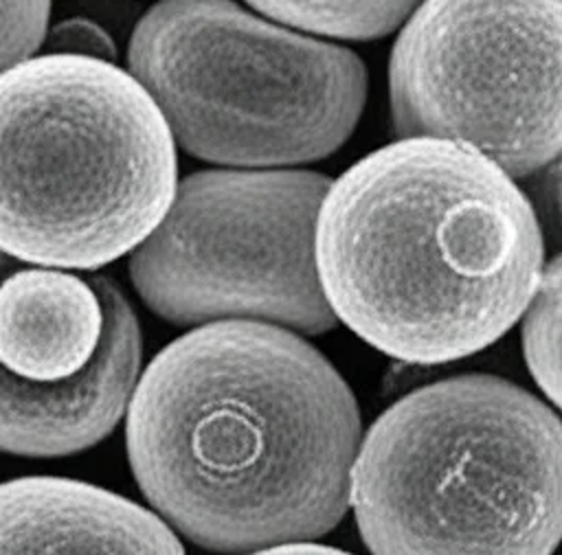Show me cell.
<instances>
[{"instance_id":"1","label":"cell","mask_w":562,"mask_h":555,"mask_svg":"<svg viewBox=\"0 0 562 555\" xmlns=\"http://www.w3.org/2000/svg\"><path fill=\"white\" fill-rule=\"evenodd\" d=\"M360 441L336 366L299 331L261 320L189 327L140 371L125 410L138 489L215 553L329 533L349 509Z\"/></svg>"},{"instance_id":"2","label":"cell","mask_w":562,"mask_h":555,"mask_svg":"<svg viewBox=\"0 0 562 555\" xmlns=\"http://www.w3.org/2000/svg\"><path fill=\"white\" fill-rule=\"evenodd\" d=\"M544 241L512 175L459 140L406 136L340 173L316 222L336 318L380 353L443 364L496 342L529 307Z\"/></svg>"},{"instance_id":"3","label":"cell","mask_w":562,"mask_h":555,"mask_svg":"<svg viewBox=\"0 0 562 555\" xmlns=\"http://www.w3.org/2000/svg\"><path fill=\"white\" fill-rule=\"evenodd\" d=\"M371 553H553L562 540V419L529 390L457 375L391 404L349 485Z\"/></svg>"},{"instance_id":"4","label":"cell","mask_w":562,"mask_h":555,"mask_svg":"<svg viewBox=\"0 0 562 555\" xmlns=\"http://www.w3.org/2000/svg\"><path fill=\"white\" fill-rule=\"evenodd\" d=\"M171 127L114 61L42 53L0 75V250L97 270L140 246L178 189Z\"/></svg>"},{"instance_id":"5","label":"cell","mask_w":562,"mask_h":555,"mask_svg":"<svg viewBox=\"0 0 562 555\" xmlns=\"http://www.w3.org/2000/svg\"><path fill=\"white\" fill-rule=\"evenodd\" d=\"M130 72L176 143L220 167H296L353 134L362 59L263 20L233 0H160L136 24Z\"/></svg>"},{"instance_id":"6","label":"cell","mask_w":562,"mask_h":555,"mask_svg":"<svg viewBox=\"0 0 562 555\" xmlns=\"http://www.w3.org/2000/svg\"><path fill=\"white\" fill-rule=\"evenodd\" d=\"M331 180L294 167H220L178 182L162 222L130 252L136 294L162 320H261L299 333L336 327L316 222Z\"/></svg>"},{"instance_id":"7","label":"cell","mask_w":562,"mask_h":555,"mask_svg":"<svg viewBox=\"0 0 562 555\" xmlns=\"http://www.w3.org/2000/svg\"><path fill=\"white\" fill-rule=\"evenodd\" d=\"M393 129L479 149L512 178L562 158V0H422L389 64Z\"/></svg>"},{"instance_id":"8","label":"cell","mask_w":562,"mask_h":555,"mask_svg":"<svg viewBox=\"0 0 562 555\" xmlns=\"http://www.w3.org/2000/svg\"><path fill=\"white\" fill-rule=\"evenodd\" d=\"M143 336L119 283L0 250V452L94 448L125 417Z\"/></svg>"},{"instance_id":"9","label":"cell","mask_w":562,"mask_h":555,"mask_svg":"<svg viewBox=\"0 0 562 555\" xmlns=\"http://www.w3.org/2000/svg\"><path fill=\"white\" fill-rule=\"evenodd\" d=\"M0 553H184L178 533L121 494L66 476L0 483Z\"/></svg>"},{"instance_id":"10","label":"cell","mask_w":562,"mask_h":555,"mask_svg":"<svg viewBox=\"0 0 562 555\" xmlns=\"http://www.w3.org/2000/svg\"><path fill=\"white\" fill-rule=\"evenodd\" d=\"M285 26L340 37L375 39L395 31L422 0H246Z\"/></svg>"},{"instance_id":"11","label":"cell","mask_w":562,"mask_h":555,"mask_svg":"<svg viewBox=\"0 0 562 555\" xmlns=\"http://www.w3.org/2000/svg\"><path fill=\"white\" fill-rule=\"evenodd\" d=\"M520 338L531 377L551 404L562 410V252L540 274Z\"/></svg>"},{"instance_id":"12","label":"cell","mask_w":562,"mask_h":555,"mask_svg":"<svg viewBox=\"0 0 562 555\" xmlns=\"http://www.w3.org/2000/svg\"><path fill=\"white\" fill-rule=\"evenodd\" d=\"M48 15L50 0H0V75L42 48Z\"/></svg>"},{"instance_id":"13","label":"cell","mask_w":562,"mask_h":555,"mask_svg":"<svg viewBox=\"0 0 562 555\" xmlns=\"http://www.w3.org/2000/svg\"><path fill=\"white\" fill-rule=\"evenodd\" d=\"M44 53L59 55H81L94 59L114 61L116 46L103 26L88 18H66L53 26H48L44 44Z\"/></svg>"},{"instance_id":"14","label":"cell","mask_w":562,"mask_h":555,"mask_svg":"<svg viewBox=\"0 0 562 555\" xmlns=\"http://www.w3.org/2000/svg\"><path fill=\"white\" fill-rule=\"evenodd\" d=\"M544 189H547L549 202L553 204V211L562 222V158L551 162V169L547 171V178H544Z\"/></svg>"}]
</instances>
